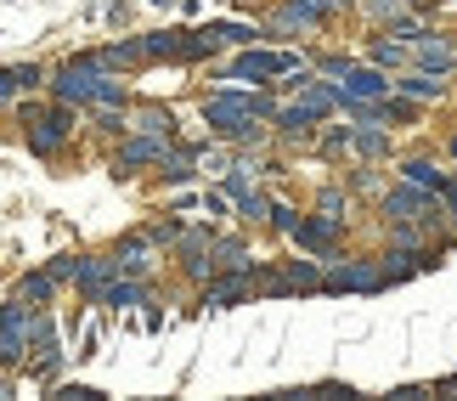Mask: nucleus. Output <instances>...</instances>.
Listing matches in <instances>:
<instances>
[{"label": "nucleus", "instance_id": "1", "mask_svg": "<svg viewBox=\"0 0 457 401\" xmlns=\"http://www.w3.org/2000/svg\"><path fill=\"white\" fill-rule=\"evenodd\" d=\"M283 68H294V57H243V63H237V79H254V74H283Z\"/></svg>", "mask_w": 457, "mask_h": 401}, {"label": "nucleus", "instance_id": "2", "mask_svg": "<svg viewBox=\"0 0 457 401\" xmlns=\"http://www.w3.org/2000/svg\"><path fill=\"white\" fill-rule=\"evenodd\" d=\"M384 85H390V79H378V74H367V68H361V74H350V91H356V96H378V91H384Z\"/></svg>", "mask_w": 457, "mask_h": 401}, {"label": "nucleus", "instance_id": "3", "mask_svg": "<svg viewBox=\"0 0 457 401\" xmlns=\"http://www.w3.org/2000/svg\"><path fill=\"white\" fill-rule=\"evenodd\" d=\"M407 176H412L418 187H429V181L441 187V170H435V164H424V159H412V164H407Z\"/></svg>", "mask_w": 457, "mask_h": 401}]
</instances>
